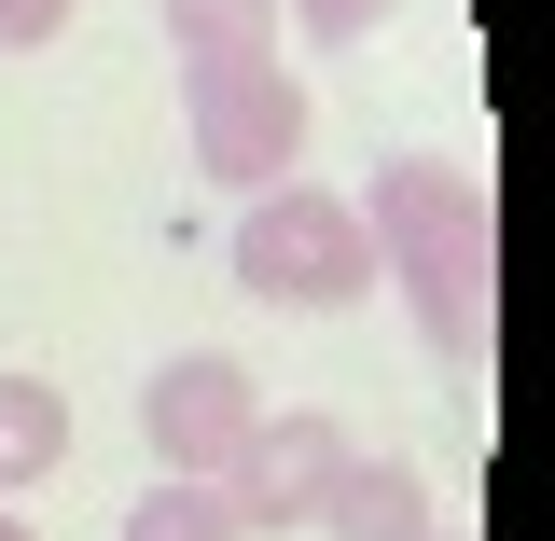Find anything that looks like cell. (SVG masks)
Returning a JSON list of instances; mask_svg holds the SVG:
<instances>
[{"instance_id": "obj_13", "label": "cell", "mask_w": 555, "mask_h": 541, "mask_svg": "<svg viewBox=\"0 0 555 541\" xmlns=\"http://www.w3.org/2000/svg\"><path fill=\"white\" fill-rule=\"evenodd\" d=\"M430 541H459V528H430Z\"/></svg>"}, {"instance_id": "obj_9", "label": "cell", "mask_w": 555, "mask_h": 541, "mask_svg": "<svg viewBox=\"0 0 555 541\" xmlns=\"http://www.w3.org/2000/svg\"><path fill=\"white\" fill-rule=\"evenodd\" d=\"M181 56H278V0H167Z\"/></svg>"}, {"instance_id": "obj_1", "label": "cell", "mask_w": 555, "mask_h": 541, "mask_svg": "<svg viewBox=\"0 0 555 541\" xmlns=\"http://www.w3.org/2000/svg\"><path fill=\"white\" fill-rule=\"evenodd\" d=\"M361 236H375V278L416 306V334L444 361H486V334H500V208L444 153H389L375 195H361Z\"/></svg>"}, {"instance_id": "obj_11", "label": "cell", "mask_w": 555, "mask_h": 541, "mask_svg": "<svg viewBox=\"0 0 555 541\" xmlns=\"http://www.w3.org/2000/svg\"><path fill=\"white\" fill-rule=\"evenodd\" d=\"M278 14H292V28H306V42H361V28H375V14H389V0H278Z\"/></svg>"}, {"instance_id": "obj_10", "label": "cell", "mask_w": 555, "mask_h": 541, "mask_svg": "<svg viewBox=\"0 0 555 541\" xmlns=\"http://www.w3.org/2000/svg\"><path fill=\"white\" fill-rule=\"evenodd\" d=\"M69 14H83V0H0V56H42Z\"/></svg>"}, {"instance_id": "obj_12", "label": "cell", "mask_w": 555, "mask_h": 541, "mask_svg": "<svg viewBox=\"0 0 555 541\" xmlns=\"http://www.w3.org/2000/svg\"><path fill=\"white\" fill-rule=\"evenodd\" d=\"M0 541H42V528H28V514H14V500H0Z\"/></svg>"}, {"instance_id": "obj_6", "label": "cell", "mask_w": 555, "mask_h": 541, "mask_svg": "<svg viewBox=\"0 0 555 541\" xmlns=\"http://www.w3.org/2000/svg\"><path fill=\"white\" fill-rule=\"evenodd\" d=\"M320 528L334 541H430L444 514H430V486H416L403 459H361V445H347L334 486H320Z\"/></svg>"}, {"instance_id": "obj_3", "label": "cell", "mask_w": 555, "mask_h": 541, "mask_svg": "<svg viewBox=\"0 0 555 541\" xmlns=\"http://www.w3.org/2000/svg\"><path fill=\"white\" fill-rule=\"evenodd\" d=\"M181 126H195V167L222 195H264L306 153V83L278 56H181Z\"/></svg>"}, {"instance_id": "obj_4", "label": "cell", "mask_w": 555, "mask_h": 541, "mask_svg": "<svg viewBox=\"0 0 555 541\" xmlns=\"http://www.w3.org/2000/svg\"><path fill=\"white\" fill-rule=\"evenodd\" d=\"M139 430H153V459H167V473L222 486V473H236V445L264 430V389H250V361H236V347H181V361L139 389Z\"/></svg>"}, {"instance_id": "obj_7", "label": "cell", "mask_w": 555, "mask_h": 541, "mask_svg": "<svg viewBox=\"0 0 555 541\" xmlns=\"http://www.w3.org/2000/svg\"><path fill=\"white\" fill-rule=\"evenodd\" d=\"M56 459H69V403L42 389V375H0V500L42 486Z\"/></svg>"}, {"instance_id": "obj_5", "label": "cell", "mask_w": 555, "mask_h": 541, "mask_svg": "<svg viewBox=\"0 0 555 541\" xmlns=\"http://www.w3.org/2000/svg\"><path fill=\"white\" fill-rule=\"evenodd\" d=\"M334 459H347L334 416H264V430L236 445V473H222L236 528H320V486H334Z\"/></svg>"}, {"instance_id": "obj_8", "label": "cell", "mask_w": 555, "mask_h": 541, "mask_svg": "<svg viewBox=\"0 0 555 541\" xmlns=\"http://www.w3.org/2000/svg\"><path fill=\"white\" fill-rule=\"evenodd\" d=\"M126 541H250V528H236V500H222V486L167 473L153 500H126Z\"/></svg>"}, {"instance_id": "obj_2", "label": "cell", "mask_w": 555, "mask_h": 541, "mask_svg": "<svg viewBox=\"0 0 555 541\" xmlns=\"http://www.w3.org/2000/svg\"><path fill=\"white\" fill-rule=\"evenodd\" d=\"M236 278H250L264 306L334 320V306H361V292H375V236H361V208H347V195L264 181V195H236Z\"/></svg>"}]
</instances>
